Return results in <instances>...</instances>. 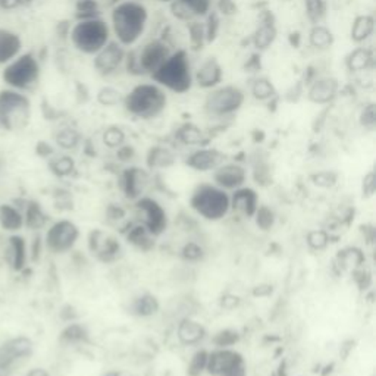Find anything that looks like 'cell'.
I'll list each match as a JSON object with an SVG mask.
<instances>
[{
	"label": "cell",
	"mask_w": 376,
	"mask_h": 376,
	"mask_svg": "<svg viewBox=\"0 0 376 376\" xmlns=\"http://www.w3.org/2000/svg\"><path fill=\"white\" fill-rule=\"evenodd\" d=\"M109 10L112 39L127 49L142 43L150 21V12L142 0H118Z\"/></svg>",
	"instance_id": "cell-1"
},
{
	"label": "cell",
	"mask_w": 376,
	"mask_h": 376,
	"mask_svg": "<svg viewBox=\"0 0 376 376\" xmlns=\"http://www.w3.org/2000/svg\"><path fill=\"white\" fill-rule=\"evenodd\" d=\"M177 49L165 33L152 37L143 43L128 49L123 71L134 77H152V74L164 64L168 56Z\"/></svg>",
	"instance_id": "cell-2"
},
{
	"label": "cell",
	"mask_w": 376,
	"mask_h": 376,
	"mask_svg": "<svg viewBox=\"0 0 376 376\" xmlns=\"http://www.w3.org/2000/svg\"><path fill=\"white\" fill-rule=\"evenodd\" d=\"M169 93L160 85L150 81L135 84L125 93L122 108L135 119L152 121L160 117L168 108Z\"/></svg>",
	"instance_id": "cell-3"
},
{
	"label": "cell",
	"mask_w": 376,
	"mask_h": 376,
	"mask_svg": "<svg viewBox=\"0 0 376 376\" xmlns=\"http://www.w3.org/2000/svg\"><path fill=\"white\" fill-rule=\"evenodd\" d=\"M193 62L188 50L177 47L153 74L150 80L172 94H185L194 87Z\"/></svg>",
	"instance_id": "cell-4"
},
{
	"label": "cell",
	"mask_w": 376,
	"mask_h": 376,
	"mask_svg": "<svg viewBox=\"0 0 376 376\" xmlns=\"http://www.w3.org/2000/svg\"><path fill=\"white\" fill-rule=\"evenodd\" d=\"M68 39L77 52L93 58L112 40L109 22L103 17L75 19L69 27Z\"/></svg>",
	"instance_id": "cell-5"
},
{
	"label": "cell",
	"mask_w": 376,
	"mask_h": 376,
	"mask_svg": "<svg viewBox=\"0 0 376 376\" xmlns=\"http://www.w3.org/2000/svg\"><path fill=\"white\" fill-rule=\"evenodd\" d=\"M0 77L8 89L30 94L40 84L42 62L35 53L22 52L14 60L2 67Z\"/></svg>",
	"instance_id": "cell-6"
},
{
	"label": "cell",
	"mask_w": 376,
	"mask_h": 376,
	"mask_svg": "<svg viewBox=\"0 0 376 376\" xmlns=\"http://www.w3.org/2000/svg\"><path fill=\"white\" fill-rule=\"evenodd\" d=\"M247 93L234 84H221L207 92L203 100L205 115L215 121L232 119L246 103Z\"/></svg>",
	"instance_id": "cell-7"
},
{
	"label": "cell",
	"mask_w": 376,
	"mask_h": 376,
	"mask_svg": "<svg viewBox=\"0 0 376 376\" xmlns=\"http://www.w3.org/2000/svg\"><path fill=\"white\" fill-rule=\"evenodd\" d=\"M31 117L28 94L3 87L0 90V128L15 131L24 128Z\"/></svg>",
	"instance_id": "cell-8"
},
{
	"label": "cell",
	"mask_w": 376,
	"mask_h": 376,
	"mask_svg": "<svg viewBox=\"0 0 376 376\" xmlns=\"http://www.w3.org/2000/svg\"><path fill=\"white\" fill-rule=\"evenodd\" d=\"M191 207L207 221H219L231 209L230 196L218 185H200L193 193Z\"/></svg>",
	"instance_id": "cell-9"
},
{
	"label": "cell",
	"mask_w": 376,
	"mask_h": 376,
	"mask_svg": "<svg viewBox=\"0 0 376 376\" xmlns=\"http://www.w3.org/2000/svg\"><path fill=\"white\" fill-rule=\"evenodd\" d=\"M212 376H246V363L240 353L228 348H218L207 354L206 369Z\"/></svg>",
	"instance_id": "cell-10"
},
{
	"label": "cell",
	"mask_w": 376,
	"mask_h": 376,
	"mask_svg": "<svg viewBox=\"0 0 376 376\" xmlns=\"http://www.w3.org/2000/svg\"><path fill=\"white\" fill-rule=\"evenodd\" d=\"M128 49L119 44L112 39L102 50L93 56V67L94 71L100 77L110 78L114 75L123 71L125 59H127Z\"/></svg>",
	"instance_id": "cell-11"
},
{
	"label": "cell",
	"mask_w": 376,
	"mask_h": 376,
	"mask_svg": "<svg viewBox=\"0 0 376 376\" xmlns=\"http://www.w3.org/2000/svg\"><path fill=\"white\" fill-rule=\"evenodd\" d=\"M33 341L27 336L12 338L0 345V376H8L21 361L33 354Z\"/></svg>",
	"instance_id": "cell-12"
},
{
	"label": "cell",
	"mask_w": 376,
	"mask_h": 376,
	"mask_svg": "<svg viewBox=\"0 0 376 376\" xmlns=\"http://www.w3.org/2000/svg\"><path fill=\"white\" fill-rule=\"evenodd\" d=\"M341 85L335 77L331 75H321L307 83L306 99L310 103L318 106L332 105L340 96Z\"/></svg>",
	"instance_id": "cell-13"
},
{
	"label": "cell",
	"mask_w": 376,
	"mask_h": 376,
	"mask_svg": "<svg viewBox=\"0 0 376 376\" xmlns=\"http://www.w3.org/2000/svg\"><path fill=\"white\" fill-rule=\"evenodd\" d=\"M80 237L78 227L71 221H59L49 228L46 246L53 253H67L75 246Z\"/></svg>",
	"instance_id": "cell-14"
},
{
	"label": "cell",
	"mask_w": 376,
	"mask_h": 376,
	"mask_svg": "<svg viewBox=\"0 0 376 376\" xmlns=\"http://www.w3.org/2000/svg\"><path fill=\"white\" fill-rule=\"evenodd\" d=\"M216 0H173L169 3L172 17L181 22L202 21L215 9Z\"/></svg>",
	"instance_id": "cell-15"
},
{
	"label": "cell",
	"mask_w": 376,
	"mask_h": 376,
	"mask_svg": "<svg viewBox=\"0 0 376 376\" xmlns=\"http://www.w3.org/2000/svg\"><path fill=\"white\" fill-rule=\"evenodd\" d=\"M139 218L142 219L143 227L152 234L159 235L166 228V212L164 210L156 200L143 197L137 202Z\"/></svg>",
	"instance_id": "cell-16"
},
{
	"label": "cell",
	"mask_w": 376,
	"mask_h": 376,
	"mask_svg": "<svg viewBox=\"0 0 376 376\" xmlns=\"http://www.w3.org/2000/svg\"><path fill=\"white\" fill-rule=\"evenodd\" d=\"M194 85L202 90H212L223 84V68L216 58H206L193 71Z\"/></svg>",
	"instance_id": "cell-17"
},
{
	"label": "cell",
	"mask_w": 376,
	"mask_h": 376,
	"mask_svg": "<svg viewBox=\"0 0 376 376\" xmlns=\"http://www.w3.org/2000/svg\"><path fill=\"white\" fill-rule=\"evenodd\" d=\"M278 37V28L275 24V18L271 12L262 14L256 28L252 34V46L257 53L266 52V50L273 46L275 40Z\"/></svg>",
	"instance_id": "cell-18"
},
{
	"label": "cell",
	"mask_w": 376,
	"mask_h": 376,
	"mask_svg": "<svg viewBox=\"0 0 376 376\" xmlns=\"http://www.w3.org/2000/svg\"><path fill=\"white\" fill-rule=\"evenodd\" d=\"M225 160V155L219 152L218 148H212L207 146L197 147L193 152L187 156L185 164L194 171L207 172L215 171L218 166H221Z\"/></svg>",
	"instance_id": "cell-19"
},
{
	"label": "cell",
	"mask_w": 376,
	"mask_h": 376,
	"mask_svg": "<svg viewBox=\"0 0 376 376\" xmlns=\"http://www.w3.org/2000/svg\"><path fill=\"white\" fill-rule=\"evenodd\" d=\"M344 65H345V69L353 75L373 72L375 69L373 49L366 44L356 46L352 52H348V55L345 56Z\"/></svg>",
	"instance_id": "cell-20"
},
{
	"label": "cell",
	"mask_w": 376,
	"mask_h": 376,
	"mask_svg": "<svg viewBox=\"0 0 376 376\" xmlns=\"http://www.w3.org/2000/svg\"><path fill=\"white\" fill-rule=\"evenodd\" d=\"M213 180L222 190H237L244 185L247 171L238 164H222L213 171Z\"/></svg>",
	"instance_id": "cell-21"
},
{
	"label": "cell",
	"mask_w": 376,
	"mask_h": 376,
	"mask_svg": "<svg viewBox=\"0 0 376 376\" xmlns=\"http://www.w3.org/2000/svg\"><path fill=\"white\" fill-rule=\"evenodd\" d=\"M173 139L178 144L185 146V147H193V148L203 147L209 142V137L205 133V130L200 128L194 122L181 123L180 127L175 130Z\"/></svg>",
	"instance_id": "cell-22"
},
{
	"label": "cell",
	"mask_w": 376,
	"mask_h": 376,
	"mask_svg": "<svg viewBox=\"0 0 376 376\" xmlns=\"http://www.w3.org/2000/svg\"><path fill=\"white\" fill-rule=\"evenodd\" d=\"M24 52L21 35L9 28H0V67H5Z\"/></svg>",
	"instance_id": "cell-23"
},
{
	"label": "cell",
	"mask_w": 376,
	"mask_h": 376,
	"mask_svg": "<svg viewBox=\"0 0 376 376\" xmlns=\"http://www.w3.org/2000/svg\"><path fill=\"white\" fill-rule=\"evenodd\" d=\"M148 184V173L142 168H128L122 173V188L131 198L140 197Z\"/></svg>",
	"instance_id": "cell-24"
},
{
	"label": "cell",
	"mask_w": 376,
	"mask_h": 376,
	"mask_svg": "<svg viewBox=\"0 0 376 376\" xmlns=\"http://www.w3.org/2000/svg\"><path fill=\"white\" fill-rule=\"evenodd\" d=\"M376 21L373 14H360L357 15L350 27V39L356 44H366L375 34Z\"/></svg>",
	"instance_id": "cell-25"
},
{
	"label": "cell",
	"mask_w": 376,
	"mask_h": 376,
	"mask_svg": "<svg viewBox=\"0 0 376 376\" xmlns=\"http://www.w3.org/2000/svg\"><path fill=\"white\" fill-rule=\"evenodd\" d=\"M231 202V209L243 213L244 216L252 218L256 215V210L259 207L257 205V194L252 188H246V187H240L237 188L235 193L232 194V197H230Z\"/></svg>",
	"instance_id": "cell-26"
},
{
	"label": "cell",
	"mask_w": 376,
	"mask_h": 376,
	"mask_svg": "<svg viewBox=\"0 0 376 376\" xmlns=\"http://www.w3.org/2000/svg\"><path fill=\"white\" fill-rule=\"evenodd\" d=\"M248 94L260 103H271L275 99H278L277 87L265 75H256L250 80Z\"/></svg>",
	"instance_id": "cell-27"
},
{
	"label": "cell",
	"mask_w": 376,
	"mask_h": 376,
	"mask_svg": "<svg viewBox=\"0 0 376 376\" xmlns=\"http://www.w3.org/2000/svg\"><path fill=\"white\" fill-rule=\"evenodd\" d=\"M335 43V35L332 30L325 24L310 25L307 33V44L315 52H327Z\"/></svg>",
	"instance_id": "cell-28"
},
{
	"label": "cell",
	"mask_w": 376,
	"mask_h": 376,
	"mask_svg": "<svg viewBox=\"0 0 376 376\" xmlns=\"http://www.w3.org/2000/svg\"><path fill=\"white\" fill-rule=\"evenodd\" d=\"M178 340L184 345H196L203 340L206 335V330L200 322L185 318L178 323Z\"/></svg>",
	"instance_id": "cell-29"
},
{
	"label": "cell",
	"mask_w": 376,
	"mask_h": 376,
	"mask_svg": "<svg viewBox=\"0 0 376 376\" xmlns=\"http://www.w3.org/2000/svg\"><path fill=\"white\" fill-rule=\"evenodd\" d=\"M6 259L15 271H21L27 262V244L22 237L14 235L9 238L6 247Z\"/></svg>",
	"instance_id": "cell-30"
},
{
	"label": "cell",
	"mask_w": 376,
	"mask_h": 376,
	"mask_svg": "<svg viewBox=\"0 0 376 376\" xmlns=\"http://www.w3.org/2000/svg\"><path fill=\"white\" fill-rule=\"evenodd\" d=\"M146 162L150 169H164L173 165L175 155L169 147L155 146L148 150Z\"/></svg>",
	"instance_id": "cell-31"
},
{
	"label": "cell",
	"mask_w": 376,
	"mask_h": 376,
	"mask_svg": "<svg viewBox=\"0 0 376 376\" xmlns=\"http://www.w3.org/2000/svg\"><path fill=\"white\" fill-rule=\"evenodd\" d=\"M83 142L81 133L72 127V125H64L55 134V143L62 150H74L77 148Z\"/></svg>",
	"instance_id": "cell-32"
},
{
	"label": "cell",
	"mask_w": 376,
	"mask_h": 376,
	"mask_svg": "<svg viewBox=\"0 0 376 376\" xmlns=\"http://www.w3.org/2000/svg\"><path fill=\"white\" fill-rule=\"evenodd\" d=\"M0 225L5 231H19L24 225L21 210L12 205L0 206Z\"/></svg>",
	"instance_id": "cell-33"
},
{
	"label": "cell",
	"mask_w": 376,
	"mask_h": 376,
	"mask_svg": "<svg viewBox=\"0 0 376 376\" xmlns=\"http://www.w3.org/2000/svg\"><path fill=\"white\" fill-rule=\"evenodd\" d=\"M131 310L134 315L142 316V318L153 316L155 313L159 311V302L155 296L143 294L139 298L134 300L131 305Z\"/></svg>",
	"instance_id": "cell-34"
},
{
	"label": "cell",
	"mask_w": 376,
	"mask_h": 376,
	"mask_svg": "<svg viewBox=\"0 0 376 376\" xmlns=\"http://www.w3.org/2000/svg\"><path fill=\"white\" fill-rule=\"evenodd\" d=\"M305 2V14L310 25L323 24L328 14L327 0H303Z\"/></svg>",
	"instance_id": "cell-35"
},
{
	"label": "cell",
	"mask_w": 376,
	"mask_h": 376,
	"mask_svg": "<svg viewBox=\"0 0 376 376\" xmlns=\"http://www.w3.org/2000/svg\"><path fill=\"white\" fill-rule=\"evenodd\" d=\"M125 93L114 85H103L96 94L97 102L105 108H115L122 105Z\"/></svg>",
	"instance_id": "cell-36"
},
{
	"label": "cell",
	"mask_w": 376,
	"mask_h": 376,
	"mask_svg": "<svg viewBox=\"0 0 376 376\" xmlns=\"http://www.w3.org/2000/svg\"><path fill=\"white\" fill-rule=\"evenodd\" d=\"M103 17V5L100 0H77L75 3V18H94Z\"/></svg>",
	"instance_id": "cell-37"
},
{
	"label": "cell",
	"mask_w": 376,
	"mask_h": 376,
	"mask_svg": "<svg viewBox=\"0 0 376 376\" xmlns=\"http://www.w3.org/2000/svg\"><path fill=\"white\" fill-rule=\"evenodd\" d=\"M102 140L108 148L118 150L123 144H127V134L118 125H109L103 131Z\"/></svg>",
	"instance_id": "cell-38"
},
{
	"label": "cell",
	"mask_w": 376,
	"mask_h": 376,
	"mask_svg": "<svg viewBox=\"0 0 376 376\" xmlns=\"http://www.w3.org/2000/svg\"><path fill=\"white\" fill-rule=\"evenodd\" d=\"M24 223L31 230H40L44 227L46 215L39 205L34 202L28 203L27 210H25V215H24Z\"/></svg>",
	"instance_id": "cell-39"
},
{
	"label": "cell",
	"mask_w": 376,
	"mask_h": 376,
	"mask_svg": "<svg viewBox=\"0 0 376 376\" xmlns=\"http://www.w3.org/2000/svg\"><path fill=\"white\" fill-rule=\"evenodd\" d=\"M50 169H52V172L56 173L58 177H68V175L75 171V162L68 155L55 156L50 159Z\"/></svg>",
	"instance_id": "cell-40"
},
{
	"label": "cell",
	"mask_w": 376,
	"mask_h": 376,
	"mask_svg": "<svg viewBox=\"0 0 376 376\" xmlns=\"http://www.w3.org/2000/svg\"><path fill=\"white\" fill-rule=\"evenodd\" d=\"M60 338H62V341H65L68 344H78V343L87 341L89 334H87V331H85V328L83 327V325L72 323L64 332H62Z\"/></svg>",
	"instance_id": "cell-41"
},
{
	"label": "cell",
	"mask_w": 376,
	"mask_h": 376,
	"mask_svg": "<svg viewBox=\"0 0 376 376\" xmlns=\"http://www.w3.org/2000/svg\"><path fill=\"white\" fill-rule=\"evenodd\" d=\"M359 122L363 128H366L369 131L375 130L376 127V108L375 103H366L361 108L360 114H359Z\"/></svg>",
	"instance_id": "cell-42"
},
{
	"label": "cell",
	"mask_w": 376,
	"mask_h": 376,
	"mask_svg": "<svg viewBox=\"0 0 376 376\" xmlns=\"http://www.w3.org/2000/svg\"><path fill=\"white\" fill-rule=\"evenodd\" d=\"M128 240L135 244V246H139L142 248H148L150 246H152V234H150L143 225H140V227H137L134 228L130 234H128Z\"/></svg>",
	"instance_id": "cell-43"
},
{
	"label": "cell",
	"mask_w": 376,
	"mask_h": 376,
	"mask_svg": "<svg viewBox=\"0 0 376 376\" xmlns=\"http://www.w3.org/2000/svg\"><path fill=\"white\" fill-rule=\"evenodd\" d=\"M328 234L325 231H311L307 235V244L313 250H322L328 244Z\"/></svg>",
	"instance_id": "cell-44"
},
{
	"label": "cell",
	"mask_w": 376,
	"mask_h": 376,
	"mask_svg": "<svg viewBox=\"0 0 376 376\" xmlns=\"http://www.w3.org/2000/svg\"><path fill=\"white\" fill-rule=\"evenodd\" d=\"M238 341V335L234 331H222L215 336V344L218 348H228Z\"/></svg>",
	"instance_id": "cell-45"
},
{
	"label": "cell",
	"mask_w": 376,
	"mask_h": 376,
	"mask_svg": "<svg viewBox=\"0 0 376 376\" xmlns=\"http://www.w3.org/2000/svg\"><path fill=\"white\" fill-rule=\"evenodd\" d=\"M256 218H257V225L260 228L268 230V228L272 227L273 213L268 207H257Z\"/></svg>",
	"instance_id": "cell-46"
},
{
	"label": "cell",
	"mask_w": 376,
	"mask_h": 376,
	"mask_svg": "<svg viewBox=\"0 0 376 376\" xmlns=\"http://www.w3.org/2000/svg\"><path fill=\"white\" fill-rule=\"evenodd\" d=\"M182 257L187 260H191V262L200 260L203 257V248L196 243H188L182 248Z\"/></svg>",
	"instance_id": "cell-47"
},
{
	"label": "cell",
	"mask_w": 376,
	"mask_h": 376,
	"mask_svg": "<svg viewBox=\"0 0 376 376\" xmlns=\"http://www.w3.org/2000/svg\"><path fill=\"white\" fill-rule=\"evenodd\" d=\"M206 361H207V353L206 352H198L191 360L190 373L197 375L200 372H203L206 369Z\"/></svg>",
	"instance_id": "cell-48"
},
{
	"label": "cell",
	"mask_w": 376,
	"mask_h": 376,
	"mask_svg": "<svg viewBox=\"0 0 376 376\" xmlns=\"http://www.w3.org/2000/svg\"><path fill=\"white\" fill-rule=\"evenodd\" d=\"M313 181H315L316 185H321V187H331L335 184L336 177L332 172H319L313 177Z\"/></svg>",
	"instance_id": "cell-49"
},
{
	"label": "cell",
	"mask_w": 376,
	"mask_h": 376,
	"mask_svg": "<svg viewBox=\"0 0 376 376\" xmlns=\"http://www.w3.org/2000/svg\"><path fill=\"white\" fill-rule=\"evenodd\" d=\"M363 190H365V193L369 196L375 191V173L373 172L368 173L365 180H363Z\"/></svg>",
	"instance_id": "cell-50"
},
{
	"label": "cell",
	"mask_w": 376,
	"mask_h": 376,
	"mask_svg": "<svg viewBox=\"0 0 376 376\" xmlns=\"http://www.w3.org/2000/svg\"><path fill=\"white\" fill-rule=\"evenodd\" d=\"M27 376H49V373L44 369H31Z\"/></svg>",
	"instance_id": "cell-51"
},
{
	"label": "cell",
	"mask_w": 376,
	"mask_h": 376,
	"mask_svg": "<svg viewBox=\"0 0 376 376\" xmlns=\"http://www.w3.org/2000/svg\"><path fill=\"white\" fill-rule=\"evenodd\" d=\"M157 2H162V3H166V5H169L171 2H173V0H157Z\"/></svg>",
	"instance_id": "cell-52"
},
{
	"label": "cell",
	"mask_w": 376,
	"mask_h": 376,
	"mask_svg": "<svg viewBox=\"0 0 376 376\" xmlns=\"http://www.w3.org/2000/svg\"><path fill=\"white\" fill-rule=\"evenodd\" d=\"M2 169H3V160L0 159V172H2Z\"/></svg>",
	"instance_id": "cell-53"
},
{
	"label": "cell",
	"mask_w": 376,
	"mask_h": 376,
	"mask_svg": "<svg viewBox=\"0 0 376 376\" xmlns=\"http://www.w3.org/2000/svg\"><path fill=\"white\" fill-rule=\"evenodd\" d=\"M106 376H119V375L118 373H108Z\"/></svg>",
	"instance_id": "cell-54"
},
{
	"label": "cell",
	"mask_w": 376,
	"mask_h": 376,
	"mask_svg": "<svg viewBox=\"0 0 376 376\" xmlns=\"http://www.w3.org/2000/svg\"><path fill=\"white\" fill-rule=\"evenodd\" d=\"M142 2H143V0H142Z\"/></svg>",
	"instance_id": "cell-55"
}]
</instances>
